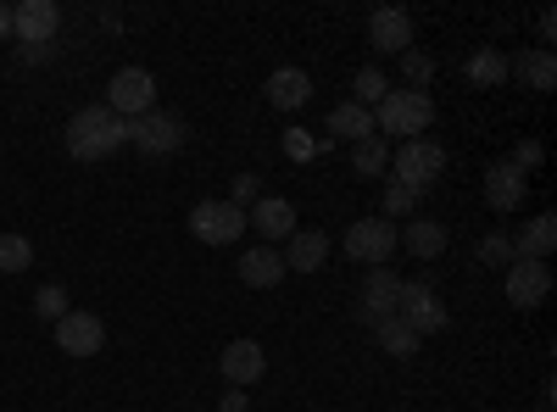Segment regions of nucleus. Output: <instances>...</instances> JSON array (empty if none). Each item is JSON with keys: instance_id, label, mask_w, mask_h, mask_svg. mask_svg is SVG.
I'll return each mask as SVG.
<instances>
[{"instance_id": "obj_1", "label": "nucleus", "mask_w": 557, "mask_h": 412, "mask_svg": "<svg viewBox=\"0 0 557 412\" xmlns=\"http://www.w3.org/2000/svg\"><path fill=\"white\" fill-rule=\"evenodd\" d=\"M117 146H128V123H123L107 101L73 112V123H67V151H73L78 162H101V157H112Z\"/></svg>"}, {"instance_id": "obj_2", "label": "nucleus", "mask_w": 557, "mask_h": 412, "mask_svg": "<svg viewBox=\"0 0 557 412\" xmlns=\"http://www.w3.org/2000/svg\"><path fill=\"white\" fill-rule=\"evenodd\" d=\"M430 123H435V101L424 96V89H391V96L374 107L380 140H391V134H401V140H418V134H430Z\"/></svg>"}, {"instance_id": "obj_3", "label": "nucleus", "mask_w": 557, "mask_h": 412, "mask_svg": "<svg viewBox=\"0 0 557 412\" xmlns=\"http://www.w3.org/2000/svg\"><path fill=\"white\" fill-rule=\"evenodd\" d=\"M391 167H396V185H407V190L424 196L435 178L446 173V151H441V140L418 134V140H401V146L391 151Z\"/></svg>"}, {"instance_id": "obj_4", "label": "nucleus", "mask_w": 557, "mask_h": 412, "mask_svg": "<svg viewBox=\"0 0 557 412\" xmlns=\"http://www.w3.org/2000/svg\"><path fill=\"white\" fill-rule=\"evenodd\" d=\"M396 317L424 340V335H441L446 329V307L441 296L430 290V279H401V296H396Z\"/></svg>"}, {"instance_id": "obj_5", "label": "nucleus", "mask_w": 557, "mask_h": 412, "mask_svg": "<svg viewBox=\"0 0 557 412\" xmlns=\"http://www.w3.org/2000/svg\"><path fill=\"white\" fill-rule=\"evenodd\" d=\"M107 107H112L123 123L157 112V78H151L146 67H117L112 84H107Z\"/></svg>"}, {"instance_id": "obj_6", "label": "nucleus", "mask_w": 557, "mask_h": 412, "mask_svg": "<svg viewBox=\"0 0 557 412\" xmlns=\"http://www.w3.org/2000/svg\"><path fill=\"white\" fill-rule=\"evenodd\" d=\"M396 251V223L391 217H357L346 228V257L362 262V267H385Z\"/></svg>"}, {"instance_id": "obj_7", "label": "nucleus", "mask_w": 557, "mask_h": 412, "mask_svg": "<svg viewBox=\"0 0 557 412\" xmlns=\"http://www.w3.org/2000/svg\"><path fill=\"white\" fill-rule=\"evenodd\" d=\"M190 235L201 246H235L246 235V212L240 207H228V201H201L190 212Z\"/></svg>"}, {"instance_id": "obj_8", "label": "nucleus", "mask_w": 557, "mask_h": 412, "mask_svg": "<svg viewBox=\"0 0 557 412\" xmlns=\"http://www.w3.org/2000/svg\"><path fill=\"white\" fill-rule=\"evenodd\" d=\"M128 146H139L146 157H173V151L184 146V117H173V112L134 117V123H128Z\"/></svg>"}, {"instance_id": "obj_9", "label": "nucleus", "mask_w": 557, "mask_h": 412, "mask_svg": "<svg viewBox=\"0 0 557 412\" xmlns=\"http://www.w3.org/2000/svg\"><path fill=\"white\" fill-rule=\"evenodd\" d=\"M396 296H401V279L385 267H368V279H362V296H357V312H362V324H385V317H396Z\"/></svg>"}, {"instance_id": "obj_10", "label": "nucleus", "mask_w": 557, "mask_h": 412, "mask_svg": "<svg viewBox=\"0 0 557 412\" xmlns=\"http://www.w3.org/2000/svg\"><path fill=\"white\" fill-rule=\"evenodd\" d=\"M57 28H62V7H57V0H17V7H12V34L23 45H51Z\"/></svg>"}, {"instance_id": "obj_11", "label": "nucleus", "mask_w": 557, "mask_h": 412, "mask_svg": "<svg viewBox=\"0 0 557 412\" xmlns=\"http://www.w3.org/2000/svg\"><path fill=\"white\" fill-rule=\"evenodd\" d=\"M57 346L67 351V357H101V346H107V324L96 312H67L62 324H57Z\"/></svg>"}, {"instance_id": "obj_12", "label": "nucleus", "mask_w": 557, "mask_h": 412, "mask_svg": "<svg viewBox=\"0 0 557 412\" xmlns=\"http://www.w3.org/2000/svg\"><path fill=\"white\" fill-rule=\"evenodd\" d=\"M546 296H552V267L546 262H513L507 267V301L519 312H535Z\"/></svg>"}, {"instance_id": "obj_13", "label": "nucleus", "mask_w": 557, "mask_h": 412, "mask_svg": "<svg viewBox=\"0 0 557 412\" xmlns=\"http://www.w3.org/2000/svg\"><path fill=\"white\" fill-rule=\"evenodd\" d=\"M218 369H223V379L235 385V390H246V385H257L268 374V351L257 340H228L223 357H218Z\"/></svg>"}, {"instance_id": "obj_14", "label": "nucleus", "mask_w": 557, "mask_h": 412, "mask_svg": "<svg viewBox=\"0 0 557 412\" xmlns=\"http://www.w3.org/2000/svg\"><path fill=\"white\" fill-rule=\"evenodd\" d=\"M368 45L385 57H407L412 51V17L401 7H380L374 17H368Z\"/></svg>"}, {"instance_id": "obj_15", "label": "nucleus", "mask_w": 557, "mask_h": 412, "mask_svg": "<svg viewBox=\"0 0 557 412\" xmlns=\"http://www.w3.org/2000/svg\"><path fill=\"white\" fill-rule=\"evenodd\" d=\"M246 228H257L262 240H290L296 235V207L285 196H257L246 207Z\"/></svg>"}, {"instance_id": "obj_16", "label": "nucleus", "mask_w": 557, "mask_h": 412, "mask_svg": "<svg viewBox=\"0 0 557 412\" xmlns=\"http://www.w3.org/2000/svg\"><path fill=\"white\" fill-rule=\"evenodd\" d=\"M262 96H268V107H278V112H301V107L312 101V78H307V67H273L268 84H262Z\"/></svg>"}, {"instance_id": "obj_17", "label": "nucleus", "mask_w": 557, "mask_h": 412, "mask_svg": "<svg viewBox=\"0 0 557 412\" xmlns=\"http://www.w3.org/2000/svg\"><path fill=\"white\" fill-rule=\"evenodd\" d=\"M524 185H530V178L513 167V162H496V167H485V207L491 212H519L524 207Z\"/></svg>"}, {"instance_id": "obj_18", "label": "nucleus", "mask_w": 557, "mask_h": 412, "mask_svg": "<svg viewBox=\"0 0 557 412\" xmlns=\"http://www.w3.org/2000/svg\"><path fill=\"white\" fill-rule=\"evenodd\" d=\"M507 78H519V84H530V89L546 96V89H557V57L541 51V45H535V51H519L513 62H507Z\"/></svg>"}, {"instance_id": "obj_19", "label": "nucleus", "mask_w": 557, "mask_h": 412, "mask_svg": "<svg viewBox=\"0 0 557 412\" xmlns=\"http://www.w3.org/2000/svg\"><path fill=\"white\" fill-rule=\"evenodd\" d=\"M278 279H285V257H278L273 246H257L240 257V285L246 290H273Z\"/></svg>"}, {"instance_id": "obj_20", "label": "nucleus", "mask_w": 557, "mask_h": 412, "mask_svg": "<svg viewBox=\"0 0 557 412\" xmlns=\"http://www.w3.org/2000/svg\"><path fill=\"white\" fill-rule=\"evenodd\" d=\"M552 246H557V217L541 212L535 223H524V235L513 240V262H546Z\"/></svg>"}, {"instance_id": "obj_21", "label": "nucleus", "mask_w": 557, "mask_h": 412, "mask_svg": "<svg viewBox=\"0 0 557 412\" xmlns=\"http://www.w3.org/2000/svg\"><path fill=\"white\" fill-rule=\"evenodd\" d=\"M323 257H330V235H318V228H296L290 235V251H285V273H318Z\"/></svg>"}, {"instance_id": "obj_22", "label": "nucleus", "mask_w": 557, "mask_h": 412, "mask_svg": "<svg viewBox=\"0 0 557 412\" xmlns=\"http://www.w3.org/2000/svg\"><path fill=\"white\" fill-rule=\"evenodd\" d=\"M330 134H335V140H346V146H357V140H368V134H374V112H362L357 101H341V107L330 112Z\"/></svg>"}, {"instance_id": "obj_23", "label": "nucleus", "mask_w": 557, "mask_h": 412, "mask_svg": "<svg viewBox=\"0 0 557 412\" xmlns=\"http://www.w3.org/2000/svg\"><path fill=\"white\" fill-rule=\"evenodd\" d=\"M407 251H412V257H424V262L441 257V251H446V223H435V217H412V223H407Z\"/></svg>"}, {"instance_id": "obj_24", "label": "nucleus", "mask_w": 557, "mask_h": 412, "mask_svg": "<svg viewBox=\"0 0 557 412\" xmlns=\"http://www.w3.org/2000/svg\"><path fill=\"white\" fill-rule=\"evenodd\" d=\"M351 167H357L362 178H380V173H391V140H380V134H368V140H357V146H351Z\"/></svg>"}, {"instance_id": "obj_25", "label": "nucleus", "mask_w": 557, "mask_h": 412, "mask_svg": "<svg viewBox=\"0 0 557 412\" xmlns=\"http://www.w3.org/2000/svg\"><path fill=\"white\" fill-rule=\"evenodd\" d=\"M469 78H474L480 89H496V84H507V57L496 51V45H480V51L469 57Z\"/></svg>"}, {"instance_id": "obj_26", "label": "nucleus", "mask_w": 557, "mask_h": 412, "mask_svg": "<svg viewBox=\"0 0 557 412\" xmlns=\"http://www.w3.org/2000/svg\"><path fill=\"white\" fill-rule=\"evenodd\" d=\"M385 96H391L385 73H380V67H362V73H357V84H351V101H357L362 112H374V107H380Z\"/></svg>"}, {"instance_id": "obj_27", "label": "nucleus", "mask_w": 557, "mask_h": 412, "mask_svg": "<svg viewBox=\"0 0 557 412\" xmlns=\"http://www.w3.org/2000/svg\"><path fill=\"white\" fill-rule=\"evenodd\" d=\"M374 335H380V346H385L391 357H412V351H418V335L401 324V317H385V324H380Z\"/></svg>"}, {"instance_id": "obj_28", "label": "nucleus", "mask_w": 557, "mask_h": 412, "mask_svg": "<svg viewBox=\"0 0 557 412\" xmlns=\"http://www.w3.org/2000/svg\"><path fill=\"white\" fill-rule=\"evenodd\" d=\"M34 267V246L23 235H0V273H23Z\"/></svg>"}, {"instance_id": "obj_29", "label": "nucleus", "mask_w": 557, "mask_h": 412, "mask_svg": "<svg viewBox=\"0 0 557 412\" xmlns=\"http://www.w3.org/2000/svg\"><path fill=\"white\" fill-rule=\"evenodd\" d=\"M418 201H424V196L391 178V185H385V212H380V217H391V223H396V217H412V212H418Z\"/></svg>"}, {"instance_id": "obj_30", "label": "nucleus", "mask_w": 557, "mask_h": 412, "mask_svg": "<svg viewBox=\"0 0 557 412\" xmlns=\"http://www.w3.org/2000/svg\"><path fill=\"white\" fill-rule=\"evenodd\" d=\"M34 312L51 317V324H62V317L73 312V307H67V290H62V285H45V290L34 296Z\"/></svg>"}, {"instance_id": "obj_31", "label": "nucleus", "mask_w": 557, "mask_h": 412, "mask_svg": "<svg viewBox=\"0 0 557 412\" xmlns=\"http://www.w3.org/2000/svg\"><path fill=\"white\" fill-rule=\"evenodd\" d=\"M480 262H491V267H513V240H507V235H485V240H480Z\"/></svg>"}, {"instance_id": "obj_32", "label": "nucleus", "mask_w": 557, "mask_h": 412, "mask_svg": "<svg viewBox=\"0 0 557 412\" xmlns=\"http://www.w3.org/2000/svg\"><path fill=\"white\" fill-rule=\"evenodd\" d=\"M401 73H407V84H430V78H435V62H430L424 51H407V57H401Z\"/></svg>"}, {"instance_id": "obj_33", "label": "nucleus", "mask_w": 557, "mask_h": 412, "mask_svg": "<svg viewBox=\"0 0 557 412\" xmlns=\"http://www.w3.org/2000/svg\"><path fill=\"white\" fill-rule=\"evenodd\" d=\"M285 157L290 162H312L318 157V146L307 140V128H285Z\"/></svg>"}, {"instance_id": "obj_34", "label": "nucleus", "mask_w": 557, "mask_h": 412, "mask_svg": "<svg viewBox=\"0 0 557 412\" xmlns=\"http://www.w3.org/2000/svg\"><path fill=\"white\" fill-rule=\"evenodd\" d=\"M541 157H546V151H541L535 140H519V151H513V157H507V162H513V167H519V173L530 178V173L541 167Z\"/></svg>"}, {"instance_id": "obj_35", "label": "nucleus", "mask_w": 557, "mask_h": 412, "mask_svg": "<svg viewBox=\"0 0 557 412\" xmlns=\"http://www.w3.org/2000/svg\"><path fill=\"white\" fill-rule=\"evenodd\" d=\"M251 201H257V173H235V196H228V207L246 212Z\"/></svg>"}, {"instance_id": "obj_36", "label": "nucleus", "mask_w": 557, "mask_h": 412, "mask_svg": "<svg viewBox=\"0 0 557 412\" xmlns=\"http://www.w3.org/2000/svg\"><path fill=\"white\" fill-rule=\"evenodd\" d=\"M535 34H541V51H546L552 34H557V17H552V12H541V17H535Z\"/></svg>"}, {"instance_id": "obj_37", "label": "nucleus", "mask_w": 557, "mask_h": 412, "mask_svg": "<svg viewBox=\"0 0 557 412\" xmlns=\"http://www.w3.org/2000/svg\"><path fill=\"white\" fill-rule=\"evenodd\" d=\"M223 412H251V401H246V390H228V396H223Z\"/></svg>"}, {"instance_id": "obj_38", "label": "nucleus", "mask_w": 557, "mask_h": 412, "mask_svg": "<svg viewBox=\"0 0 557 412\" xmlns=\"http://www.w3.org/2000/svg\"><path fill=\"white\" fill-rule=\"evenodd\" d=\"M0 39H12V7H0Z\"/></svg>"}]
</instances>
